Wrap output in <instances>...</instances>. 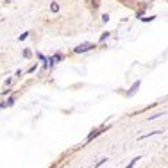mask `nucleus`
Returning a JSON list of instances; mask_svg holds the SVG:
<instances>
[{
    "label": "nucleus",
    "mask_w": 168,
    "mask_h": 168,
    "mask_svg": "<svg viewBox=\"0 0 168 168\" xmlns=\"http://www.w3.org/2000/svg\"><path fill=\"white\" fill-rule=\"evenodd\" d=\"M93 48V43H82V45H79V47H75V52L77 54H82V52H88V50H91Z\"/></svg>",
    "instance_id": "nucleus-1"
},
{
    "label": "nucleus",
    "mask_w": 168,
    "mask_h": 168,
    "mask_svg": "<svg viewBox=\"0 0 168 168\" xmlns=\"http://www.w3.org/2000/svg\"><path fill=\"white\" fill-rule=\"evenodd\" d=\"M138 88H139V80H136V84H134V86H132V88L129 89V93H127V95L131 97V95H132V93H134V91H136Z\"/></svg>",
    "instance_id": "nucleus-2"
},
{
    "label": "nucleus",
    "mask_w": 168,
    "mask_h": 168,
    "mask_svg": "<svg viewBox=\"0 0 168 168\" xmlns=\"http://www.w3.org/2000/svg\"><path fill=\"white\" fill-rule=\"evenodd\" d=\"M136 161H139V157H134V159H132V161H131V163H129V165H127L125 168H132L134 165H136Z\"/></svg>",
    "instance_id": "nucleus-3"
},
{
    "label": "nucleus",
    "mask_w": 168,
    "mask_h": 168,
    "mask_svg": "<svg viewBox=\"0 0 168 168\" xmlns=\"http://www.w3.org/2000/svg\"><path fill=\"white\" fill-rule=\"evenodd\" d=\"M52 11H54V13H57V11H59V6H57V4H52Z\"/></svg>",
    "instance_id": "nucleus-4"
}]
</instances>
